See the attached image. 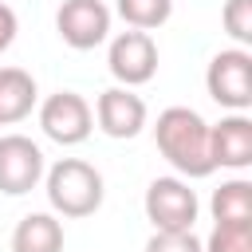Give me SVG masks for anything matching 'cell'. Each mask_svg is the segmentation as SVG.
I'll list each match as a JSON object with an SVG mask.
<instances>
[{
    "instance_id": "5b68a950",
    "label": "cell",
    "mask_w": 252,
    "mask_h": 252,
    "mask_svg": "<svg viewBox=\"0 0 252 252\" xmlns=\"http://www.w3.org/2000/svg\"><path fill=\"white\" fill-rule=\"evenodd\" d=\"M39 130L59 146H83L94 130V110L79 91H55L39 102Z\"/></svg>"
},
{
    "instance_id": "2e32d148",
    "label": "cell",
    "mask_w": 252,
    "mask_h": 252,
    "mask_svg": "<svg viewBox=\"0 0 252 252\" xmlns=\"http://www.w3.org/2000/svg\"><path fill=\"white\" fill-rule=\"evenodd\" d=\"M220 24H224V32H228L240 47L252 43V0H224Z\"/></svg>"
},
{
    "instance_id": "5bb4252c",
    "label": "cell",
    "mask_w": 252,
    "mask_h": 252,
    "mask_svg": "<svg viewBox=\"0 0 252 252\" xmlns=\"http://www.w3.org/2000/svg\"><path fill=\"white\" fill-rule=\"evenodd\" d=\"M114 8L126 20V28H138V32H158L173 16V0H118Z\"/></svg>"
},
{
    "instance_id": "4fadbf2b",
    "label": "cell",
    "mask_w": 252,
    "mask_h": 252,
    "mask_svg": "<svg viewBox=\"0 0 252 252\" xmlns=\"http://www.w3.org/2000/svg\"><path fill=\"white\" fill-rule=\"evenodd\" d=\"M209 213H213L217 224H252V181L232 177L220 189H213Z\"/></svg>"
},
{
    "instance_id": "3957f363",
    "label": "cell",
    "mask_w": 252,
    "mask_h": 252,
    "mask_svg": "<svg viewBox=\"0 0 252 252\" xmlns=\"http://www.w3.org/2000/svg\"><path fill=\"white\" fill-rule=\"evenodd\" d=\"M205 91L224 110H248L252 106V51L248 47H224L205 67Z\"/></svg>"
},
{
    "instance_id": "277c9868",
    "label": "cell",
    "mask_w": 252,
    "mask_h": 252,
    "mask_svg": "<svg viewBox=\"0 0 252 252\" xmlns=\"http://www.w3.org/2000/svg\"><path fill=\"white\" fill-rule=\"evenodd\" d=\"M142 209H146V220L154 228H161V232H185V228L197 224L201 201H197V193L189 189L185 177H154L146 185Z\"/></svg>"
},
{
    "instance_id": "e0dca14e",
    "label": "cell",
    "mask_w": 252,
    "mask_h": 252,
    "mask_svg": "<svg viewBox=\"0 0 252 252\" xmlns=\"http://www.w3.org/2000/svg\"><path fill=\"white\" fill-rule=\"evenodd\" d=\"M146 252H205V248L193 236V228H185V232H161V228H154V236L146 240Z\"/></svg>"
},
{
    "instance_id": "7a4b0ae2",
    "label": "cell",
    "mask_w": 252,
    "mask_h": 252,
    "mask_svg": "<svg viewBox=\"0 0 252 252\" xmlns=\"http://www.w3.org/2000/svg\"><path fill=\"white\" fill-rule=\"evenodd\" d=\"M43 193H47V205L55 217H91L102 209V197H106V185H102V173L83 161V158H59L51 169H43Z\"/></svg>"
},
{
    "instance_id": "9c48e42d",
    "label": "cell",
    "mask_w": 252,
    "mask_h": 252,
    "mask_svg": "<svg viewBox=\"0 0 252 252\" xmlns=\"http://www.w3.org/2000/svg\"><path fill=\"white\" fill-rule=\"evenodd\" d=\"M146 118H150L146 98L134 94V87H110L94 98V122L106 138H118V142L138 138L146 130Z\"/></svg>"
},
{
    "instance_id": "9a60e30c",
    "label": "cell",
    "mask_w": 252,
    "mask_h": 252,
    "mask_svg": "<svg viewBox=\"0 0 252 252\" xmlns=\"http://www.w3.org/2000/svg\"><path fill=\"white\" fill-rule=\"evenodd\" d=\"M201 248L205 252H252V224H213Z\"/></svg>"
},
{
    "instance_id": "52a82bcc",
    "label": "cell",
    "mask_w": 252,
    "mask_h": 252,
    "mask_svg": "<svg viewBox=\"0 0 252 252\" xmlns=\"http://www.w3.org/2000/svg\"><path fill=\"white\" fill-rule=\"evenodd\" d=\"M43 150L28 134H4L0 138V193L4 197H24L43 181Z\"/></svg>"
},
{
    "instance_id": "ac0fdd59",
    "label": "cell",
    "mask_w": 252,
    "mask_h": 252,
    "mask_svg": "<svg viewBox=\"0 0 252 252\" xmlns=\"http://www.w3.org/2000/svg\"><path fill=\"white\" fill-rule=\"evenodd\" d=\"M16 32H20V20H16V12L0 0V55L16 43Z\"/></svg>"
},
{
    "instance_id": "7c38bea8",
    "label": "cell",
    "mask_w": 252,
    "mask_h": 252,
    "mask_svg": "<svg viewBox=\"0 0 252 252\" xmlns=\"http://www.w3.org/2000/svg\"><path fill=\"white\" fill-rule=\"evenodd\" d=\"M12 252H63V220L55 213H28L12 228Z\"/></svg>"
},
{
    "instance_id": "8992f818",
    "label": "cell",
    "mask_w": 252,
    "mask_h": 252,
    "mask_svg": "<svg viewBox=\"0 0 252 252\" xmlns=\"http://www.w3.org/2000/svg\"><path fill=\"white\" fill-rule=\"evenodd\" d=\"M106 67L118 87H142L158 75V43L150 32H118L106 47Z\"/></svg>"
},
{
    "instance_id": "30bf717a",
    "label": "cell",
    "mask_w": 252,
    "mask_h": 252,
    "mask_svg": "<svg viewBox=\"0 0 252 252\" xmlns=\"http://www.w3.org/2000/svg\"><path fill=\"white\" fill-rule=\"evenodd\" d=\"M209 158H213V169L252 165V118L244 110H232L217 126H209Z\"/></svg>"
},
{
    "instance_id": "8fae6325",
    "label": "cell",
    "mask_w": 252,
    "mask_h": 252,
    "mask_svg": "<svg viewBox=\"0 0 252 252\" xmlns=\"http://www.w3.org/2000/svg\"><path fill=\"white\" fill-rule=\"evenodd\" d=\"M39 106V87L24 67H0V126L24 122Z\"/></svg>"
},
{
    "instance_id": "6da1fadb",
    "label": "cell",
    "mask_w": 252,
    "mask_h": 252,
    "mask_svg": "<svg viewBox=\"0 0 252 252\" xmlns=\"http://www.w3.org/2000/svg\"><path fill=\"white\" fill-rule=\"evenodd\" d=\"M154 142L161 150V158L177 169V177L197 181L213 173V158H209V122L193 110V106H165L154 122Z\"/></svg>"
},
{
    "instance_id": "ba28073f",
    "label": "cell",
    "mask_w": 252,
    "mask_h": 252,
    "mask_svg": "<svg viewBox=\"0 0 252 252\" xmlns=\"http://www.w3.org/2000/svg\"><path fill=\"white\" fill-rule=\"evenodd\" d=\"M55 32L67 47L91 51L110 35V8L102 0H63L55 12Z\"/></svg>"
}]
</instances>
